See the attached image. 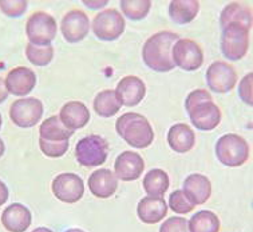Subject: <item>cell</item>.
<instances>
[{"instance_id": "41", "label": "cell", "mask_w": 253, "mask_h": 232, "mask_svg": "<svg viewBox=\"0 0 253 232\" xmlns=\"http://www.w3.org/2000/svg\"><path fill=\"white\" fill-rule=\"evenodd\" d=\"M65 232H84V231H83V230H81V228H69V230Z\"/></svg>"}, {"instance_id": "35", "label": "cell", "mask_w": 253, "mask_h": 232, "mask_svg": "<svg viewBox=\"0 0 253 232\" xmlns=\"http://www.w3.org/2000/svg\"><path fill=\"white\" fill-rule=\"evenodd\" d=\"M160 232H190L188 220L181 216H174L165 220L160 227Z\"/></svg>"}, {"instance_id": "39", "label": "cell", "mask_w": 253, "mask_h": 232, "mask_svg": "<svg viewBox=\"0 0 253 232\" xmlns=\"http://www.w3.org/2000/svg\"><path fill=\"white\" fill-rule=\"evenodd\" d=\"M31 232H54V231H52V230H50V228H47V227H38Z\"/></svg>"}, {"instance_id": "10", "label": "cell", "mask_w": 253, "mask_h": 232, "mask_svg": "<svg viewBox=\"0 0 253 232\" xmlns=\"http://www.w3.org/2000/svg\"><path fill=\"white\" fill-rule=\"evenodd\" d=\"M171 59L174 66L190 72L203 66L204 54L196 41L190 39H178L171 48Z\"/></svg>"}, {"instance_id": "12", "label": "cell", "mask_w": 253, "mask_h": 232, "mask_svg": "<svg viewBox=\"0 0 253 232\" xmlns=\"http://www.w3.org/2000/svg\"><path fill=\"white\" fill-rule=\"evenodd\" d=\"M52 192L63 203L74 204L82 199L84 194L83 180L75 173H60L52 180Z\"/></svg>"}, {"instance_id": "24", "label": "cell", "mask_w": 253, "mask_h": 232, "mask_svg": "<svg viewBox=\"0 0 253 232\" xmlns=\"http://www.w3.org/2000/svg\"><path fill=\"white\" fill-rule=\"evenodd\" d=\"M39 133H41L39 139H42V140L60 143V141L69 140L70 137L74 135V131L63 126L59 116H51L41 124Z\"/></svg>"}, {"instance_id": "19", "label": "cell", "mask_w": 253, "mask_h": 232, "mask_svg": "<svg viewBox=\"0 0 253 232\" xmlns=\"http://www.w3.org/2000/svg\"><path fill=\"white\" fill-rule=\"evenodd\" d=\"M88 188L94 196L99 199H107L114 195L118 188V179L110 169L101 168L91 173L88 178Z\"/></svg>"}, {"instance_id": "40", "label": "cell", "mask_w": 253, "mask_h": 232, "mask_svg": "<svg viewBox=\"0 0 253 232\" xmlns=\"http://www.w3.org/2000/svg\"><path fill=\"white\" fill-rule=\"evenodd\" d=\"M4 151H5L4 141H3V140H1V139H0V158H1L3 155H4Z\"/></svg>"}, {"instance_id": "2", "label": "cell", "mask_w": 253, "mask_h": 232, "mask_svg": "<svg viewBox=\"0 0 253 232\" xmlns=\"http://www.w3.org/2000/svg\"><path fill=\"white\" fill-rule=\"evenodd\" d=\"M185 109L192 124L201 131H212L221 122V109L213 103L212 95L203 88L186 96Z\"/></svg>"}, {"instance_id": "25", "label": "cell", "mask_w": 253, "mask_h": 232, "mask_svg": "<svg viewBox=\"0 0 253 232\" xmlns=\"http://www.w3.org/2000/svg\"><path fill=\"white\" fill-rule=\"evenodd\" d=\"M200 11L197 0H173L169 5V15L177 24H188L193 22Z\"/></svg>"}, {"instance_id": "32", "label": "cell", "mask_w": 253, "mask_h": 232, "mask_svg": "<svg viewBox=\"0 0 253 232\" xmlns=\"http://www.w3.org/2000/svg\"><path fill=\"white\" fill-rule=\"evenodd\" d=\"M26 0H0V11L8 18H20L27 11Z\"/></svg>"}, {"instance_id": "36", "label": "cell", "mask_w": 253, "mask_h": 232, "mask_svg": "<svg viewBox=\"0 0 253 232\" xmlns=\"http://www.w3.org/2000/svg\"><path fill=\"white\" fill-rule=\"evenodd\" d=\"M8 196H9L8 187L5 186V183H3L1 180H0V207L7 203V200H8Z\"/></svg>"}, {"instance_id": "9", "label": "cell", "mask_w": 253, "mask_h": 232, "mask_svg": "<svg viewBox=\"0 0 253 232\" xmlns=\"http://www.w3.org/2000/svg\"><path fill=\"white\" fill-rule=\"evenodd\" d=\"M43 104L37 98H23L14 101L9 108V118L15 126L22 128L34 127L43 116Z\"/></svg>"}, {"instance_id": "20", "label": "cell", "mask_w": 253, "mask_h": 232, "mask_svg": "<svg viewBox=\"0 0 253 232\" xmlns=\"http://www.w3.org/2000/svg\"><path fill=\"white\" fill-rule=\"evenodd\" d=\"M60 122L71 131L83 128L90 122V111L81 101H70L60 109Z\"/></svg>"}, {"instance_id": "37", "label": "cell", "mask_w": 253, "mask_h": 232, "mask_svg": "<svg viewBox=\"0 0 253 232\" xmlns=\"http://www.w3.org/2000/svg\"><path fill=\"white\" fill-rule=\"evenodd\" d=\"M7 98H8V91H7V88H5L4 80L0 77V104L4 103V101L7 100Z\"/></svg>"}, {"instance_id": "42", "label": "cell", "mask_w": 253, "mask_h": 232, "mask_svg": "<svg viewBox=\"0 0 253 232\" xmlns=\"http://www.w3.org/2000/svg\"><path fill=\"white\" fill-rule=\"evenodd\" d=\"M1 124H3V118H1V114H0V130H1Z\"/></svg>"}, {"instance_id": "38", "label": "cell", "mask_w": 253, "mask_h": 232, "mask_svg": "<svg viewBox=\"0 0 253 232\" xmlns=\"http://www.w3.org/2000/svg\"><path fill=\"white\" fill-rule=\"evenodd\" d=\"M83 4L88 5V7L92 9H97L105 7V5L107 4V1H83Z\"/></svg>"}, {"instance_id": "4", "label": "cell", "mask_w": 253, "mask_h": 232, "mask_svg": "<svg viewBox=\"0 0 253 232\" xmlns=\"http://www.w3.org/2000/svg\"><path fill=\"white\" fill-rule=\"evenodd\" d=\"M216 155L224 166L235 168L248 160L249 146L244 137L236 133H228L217 140Z\"/></svg>"}, {"instance_id": "21", "label": "cell", "mask_w": 253, "mask_h": 232, "mask_svg": "<svg viewBox=\"0 0 253 232\" xmlns=\"http://www.w3.org/2000/svg\"><path fill=\"white\" fill-rule=\"evenodd\" d=\"M137 214L141 222L146 224H156L161 222L168 214V205L162 198L145 196L137 207Z\"/></svg>"}, {"instance_id": "3", "label": "cell", "mask_w": 253, "mask_h": 232, "mask_svg": "<svg viewBox=\"0 0 253 232\" xmlns=\"http://www.w3.org/2000/svg\"><path fill=\"white\" fill-rule=\"evenodd\" d=\"M115 130L129 146L146 148L154 140V131L145 116L135 112H126L115 122Z\"/></svg>"}, {"instance_id": "5", "label": "cell", "mask_w": 253, "mask_h": 232, "mask_svg": "<svg viewBox=\"0 0 253 232\" xmlns=\"http://www.w3.org/2000/svg\"><path fill=\"white\" fill-rule=\"evenodd\" d=\"M58 32L56 20L43 11L34 12L26 23V35L31 44L38 47L51 46Z\"/></svg>"}, {"instance_id": "22", "label": "cell", "mask_w": 253, "mask_h": 232, "mask_svg": "<svg viewBox=\"0 0 253 232\" xmlns=\"http://www.w3.org/2000/svg\"><path fill=\"white\" fill-rule=\"evenodd\" d=\"M168 143L173 151L178 154H185L196 144V135L188 124L177 123L168 132Z\"/></svg>"}, {"instance_id": "28", "label": "cell", "mask_w": 253, "mask_h": 232, "mask_svg": "<svg viewBox=\"0 0 253 232\" xmlns=\"http://www.w3.org/2000/svg\"><path fill=\"white\" fill-rule=\"evenodd\" d=\"M122 104L120 100L117 99L115 91L113 90H105V91L99 92L95 96L94 100V109L99 116L102 118H110L114 116L115 114H118V111L121 109Z\"/></svg>"}, {"instance_id": "18", "label": "cell", "mask_w": 253, "mask_h": 232, "mask_svg": "<svg viewBox=\"0 0 253 232\" xmlns=\"http://www.w3.org/2000/svg\"><path fill=\"white\" fill-rule=\"evenodd\" d=\"M33 216L30 209L20 203L8 205L1 215V224L9 232H24L31 226Z\"/></svg>"}, {"instance_id": "15", "label": "cell", "mask_w": 253, "mask_h": 232, "mask_svg": "<svg viewBox=\"0 0 253 232\" xmlns=\"http://www.w3.org/2000/svg\"><path fill=\"white\" fill-rule=\"evenodd\" d=\"M115 95L121 104L125 107H135L146 95V86L139 77L125 76L117 84Z\"/></svg>"}, {"instance_id": "33", "label": "cell", "mask_w": 253, "mask_h": 232, "mask_svg": "<svg viewBox=\"0 0 253 232\" xmlns=\"http://www.w3.org/2000/svg\"><path fill=\"white\" fill-rule=\"evenodd\" d=\"M70 143L67 141H60V143H52V141H46L39 139V147L43 154L48 158H60L67 152Z\"/></svg>"}, {"instance_id": "8", "label": "cell", "mask_w": 253, "mask_h": 232, "mask_svg": "<svg viewBox=\"0 0 253 232\" xmlns=\"http://www.w3.org/2000/svg\"><path fill=\"white\" fill-rule=\"evenodd\" d=\"M92 31L99 40H117L125 31V19L120 11L105 9L92 20Z\"/></svg>"}, {"instance_id": "14", "label": "cell", "mask_w": 253, "mask_h": 232, "mask_svg": "<svg viewBox=\"0 0 253 232\" xmlns=\"http://www.w3.org/2000/svg\"><path fill=\"white\" fill-rule=\"evenodd\" d=\"M115 176L124 182H133L141 178L143 169H145V162L142 156L133 151H124L122 154L117 156L114 163Z\"/></svg>"}, {"instance_id": "34", "label": "cell", "mask_w": 253, "mask_h": 232, "mask_svg": "<svg viewBox=\"0 0 253 232\" xmlns=\"http://www.w3.org/2000/svg\"><path fill=\"white\" fill-rule=\"evenodd\" d=\"M252 88H253V73L249 72L243 77V80L239 84V96L241 100L244 101L245 104L252 107L253 105V96H252Z\"/></svg>"}, {"instance_id": "13", "label": "cell", "mask_w": 253, "mask_h": 232, "mask_svg": "<svg viewBox=\"0 0 253 232\" xmlns=\"http://www.w3.org/2000/svg\"><path fill=\"white\" fill-rule=\"evenodd\" d=\"M60 30L66 41L79 43L87 36L90 32V20L88 16L81 9H73L62 19Z\"/></svg>"}, {"instance_id": "11", "label": "cell", "mask_w": 253, "mask_h": 232, "mask_svg": "<svg viewBox=\"0 0 253 232\" xmlns=\"http://www.w3.org/2000/svg\"><path fill=\"white\" fill-rule=\"evenodd\" d=\"M208 87L217 94H226L235 88L237 73L230 64L225 62H214L207 69Z\"/></svg>"}, {"instance_id": "17", "label": "cell", "mask_w": 253, "mask_h": 232, "mask_svg": "<svg viewBox=\"0 0 253 232\" xmlns=\"http://www.w3.org/2000/svg\"><path fill=\"white\" fill-rule=\"evenodd\" d=\"M182 192L192 204L201 205L207 203L212 195V184L211 180L201 173H192L185 179Z\"/></svg>"}, {"instance_id": "7", "label": "cell", "mask_w": 253, "mask_h": 232, "mask_svg": "<svg viewBox=\"0 0 253 232\" xmlns=\"http://www.w3.org/2000/svg\"><path fill=\"white\" fill-rule=\"evenodd\" d=\"M249 30L239 23L228 24L222 28L221 51L228 60H240L248 52Z\"/></svg>"}, {"instance_id": "23", "label": "cell", "mask_w": 253, "mask_h": 232, "mask_svg": "<svg viewBox=\"0 0 253 232\" xmlns=\"http://www.w3.org/2000/svg\"><path fill=\"white\" fill-rule=\"evenodd\" d=\"M239 23L245 28H252V11L247 5L240 3H230L222 9L220 15L221 27L225 28L228 24Z\"/></svg>"}, {"instance_id": "31", "label": "cell", "mask_w": 253, "mask_h": 232, "mask_svg": "<svg viewBox=\"0 0 253 232\" xmlns=\"http://www.w3.org/2000/svg\"><path fill=\"white\" fill-rule=\"evenodd\" d=\"M169 207L177 214L185 215L192 212L196 205L189 201L182 190H177V191L171 192L170 196H169Z\"/></svg>"}, {"instance_id": "27", "label": "cell", "mask_w": 253, "mask_h": 232, "mask_svg": "<svg viewBox=\"0 0 253 232\" xmlns=\"http://www.w3.org/2000/svg\"><path fill=\"white\" fill-rule=\"evenodd\" d=\"M143 188L147 196L153 198H162L169 188V176L162 169H152L143 178Z\"/></svg>"}, {"instance_id": "29", "label": "cell", "mask_w": 253, "mask_h": 232, "mask_svg": "<svg viewBox=\"0 0 253 232\" xmlns=\"http://www.w3.org/2000/svg\"><path fill=\"white\" fill-rule=\"evenodd\" d=\"M120 4L124 15L130 20H142L152 8L150 0H122Z\"/></svg>"}, {"instance_id": "6", "label": "cell", "mask_w": 253, "mask_h": 232, "mask_svg": "<svg viewBox=\"0 0 253 232\" xmlns=\"http://www.w3.org/2000/svg\"><path fill=\"white\" fill-rule=\"evenodd\" d=\"M109 156V144L99 135H88L75 146V158L83 167H99Z\"/></svg>"}, {"instance_id": "26", "label": "cell", "mask_w": 253, "mask_h": 232, "mask_svg": "<svg viewBox=\"0 0 253 232\" xmlns=\"http://www.w3.org/2000/svg\"><path fill=\"white\" fill-rule=\"evenodd\" d=\"M190 232H220V218L212 211H198L188 222Z\"/></svg>"}, {"instance_id": "30", "label": "cell", "mask_w": 253, "mask_h": 232, "mask_svg": "<svg viewBox=\"0 0 253 232\" xmlns=\"http://www.w3.org/2000/svg\"><path fill=\"white\" fill-rule=\"evenodd\" d=\"M26 56H27L28 62L33 63L34 66L44 67L47 64H50L54 58V47H38L28 43L26 47Z\"/></svg>"}, {"instance_id": "1", "label": "cell", "mask_w": 253, "mask_h": 232, "mask_svg": "<svg viewBox=\"0 0 253 232\" xmlns=\"http://www.w3.org/2000/svg\"><path fill=\"white\" fill-rule=\"evenodd\" d=\"M180 36L171 31H161L154 33L145 41L142 48L143 62L156 72H169L174 69L171 59V48Z\"/></svg>"}, {"instance_id": "16", "label": "cell", "mask_w": 253, "mask_h": 232, "mask_svg": "<svg viewBox=\"0 0 253 232\" xmlns=\"http://www.w3.org/2000/svg\"><path fill=\"white\" fill-rule=\"evenodd\" d=\"M5 88L8 94L16 96H24L30 94L37 84V75L34 71L26 67H16L11 69L4 79Z\"/></svg>"}]
</instances>
